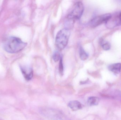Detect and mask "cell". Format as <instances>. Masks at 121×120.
Instances as JSON below:
<instances>
[{
	"label": "cell",
	"mask_w": 121,
	"mask_h": 120,
	"mask_svg": "<svg viewBox=\"0 0 121 120\" xmlns=\"http://www.w3.org/2000/svg\"><path fill=\"white\" fill-rule=\"evenodd\" d=\"M119 21H120V23H121V11L120 12V13H119Z\"/></svg>",
	"instance_id": "13"
},
{
	"label": "cell",
	"mask_w": 121,
	"mask_h": 120,
	"mask_svg": "<svg viewBox=\"0 0 121 120\" xmlns=\"http://www.w3.org/2000/svg\"><path fill=\"white\" fill-rule=\"evenodd\" d=\"M111 18V15L110 14H104L96 16L91 20L90 22V25L92 27H96L107 22Z\"/></svg>",
	"instance_id": "4"
},
{
	"label": "cell",
	"mask_w": 121,
	"mask_h": 120,
	"mask_svg": "<svg viewBox=\"0 0 121 120\" xmlns=\"http://www.w3.org/2000/svg\"><path fill=\"white\" fill-rule=\"evenodd\" d=\"M59 70L60 73L62 75L63 72V60L62 58H60V60L59 66Z\"/></svg>",
	"instance_id": "12"
},
{
	"label": "cell",
	"mask_w": 121,
	"mask_h": 120,
	"mask_svg": "<svg viewBox=\"0 0 121 120\" xmlns=\"http://www.w3.org/2000/svg\"><path fill=\"white\" fill-rule=\"evenodd\" d=\"M84 10V6L81 1H78L75 4L72 11L68 15V19L77 20L81 18Z\"/></svg>",
	"instance_id": "3"
},
{
	"label": "cell",
	"mask_w": 121,
	"mask_h": 120,
	"mask_svg": "<svg viewBox=\"0 0 121 120\" xmlns=\"http://www.w3.org/2000/svg\"><path fill=\"white\" fill-rule=\"evenodd\" d=\"M109 70L113 73L118 74L121 70V63H116L112 64L108 66Z\"/></svg>",
	"instance_id": "6"
},
{
	"label": "cell",
	"mask_w": 121,
	"mask_h": 120,
	"mask_svg": "<svg viewBox=\"0 0 121 120\" xmlns=\"http://www.w3.org/2000/svg\"><path fill=\"white\" fill-rule=\"evenodd\" d=\"M79 54L80 58L82 61L87 60L89 57L88 54L84 50V49L81 46L80 48Z\"/></svg>",
	"instance_id": "9"
},
{
	"label": "cell",
	"mask_w": 121,
	"mask_h": 120,
	"mask_svg": "<svg viewBox=\"0 0 121 120\" xmlns=\"http://www.w3.org/2000/svg\"><path fill=\"white\" fill-rule=\"evenodd\" d=\"M27 43L20 39L15 36H10L4 42L3 48L5 51L10 54L16 53L23 50Z\"/></svg>",
	"instance_id": "1"
},
{
	"label": "cell",
	"mask_w": 121,
	"mask_h": 120,
	"mask_svg": "<svg viewBox=\"0 0 121 120\" xmlns=\"http://www.w3.org/2000/svg\"><path fill=\"white\" fill-rule=\"evenodd\" d=\"M68 106L74 111L78 110L82 108V105L79 101H70L69 103Z\"/></svg>",
	"instance_id": "7"
},
{
	"label": "cell",
	"mask_w": 121,
	"mask_h": 120,
	"mask_svg": "<svg viewBox=\"0 0 121 120\" xmlns=\"http://www.w3.org/2000/svg\"><path fill=\"white\" fill-rule=\"evenodd\" d=\"M99 102V98L95 97H91L88 98L87 103L90 106L97 105Z\"/></svg>",
	"instance_id": "8"
},
{
	"label": "cell",
	"mask_w": 121,
	"mask_h": 120,
	"mask_svg": "<svg viewBox=\"0 0 121 120\" xmlns=\"http://www.w3.org/2000/svg\"><path fill=\"white\" fill-rule=\"evenodd\" d=\"M61 57H60V54L59 52L56 51L54 53L52 56V58L55 62H57L59 60H60Z\"/></svg>",
	"instance_id": "10"
},
{
	"label": "cell",
	"mask_w": 121,
	"mask_h": 120,
	"mask_svg": "<svg viewBox=\"0 0 121 120\" xmlns=\"http://www.w3.org/2000/svg\"><path fill=\"white\" fill-rule=\"evenodd\" d=\"M70 35V32L67 28H64L58 32L56 36L55 45L59 50H63L66 47Z\"/></svg>",
	"instance_id": "2"
},
{
	"label": "cell",
	"mask_w": 121,
	"mask_h": 120,
	"mask_svg": "<svg viewBox=\"0 0 121 120\" xmlns=\"http://www.w3.org/2000/svg\"><path fill=\"white\" fill-rule=\"evenodd\" d=\"M20 68L25 79L27 81L30 80L33 77L32 68L27 66H20Z\"/></svg>",
	"instance_id": "5"
},
{
	"label": "cell",
	"mask_w": 121,
	"mask_h": 120,
	"mask_svg": "<svg viewBox=\"0 0 121 120\" xmlns=\"http://www.w3.org/2000/svg\"><path fill=\"white\" fill-rule=\"evenodd\" d=\"M102 43V48L105 50H108L111 48V44L108 42Z\"/></svg>",
	"instance_id": "11"
}]
</instances>
